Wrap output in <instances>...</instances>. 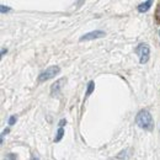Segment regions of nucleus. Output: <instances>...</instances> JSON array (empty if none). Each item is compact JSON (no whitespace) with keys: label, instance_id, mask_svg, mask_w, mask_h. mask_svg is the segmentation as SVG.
Wrapping results in <instances>:
<instances>
[{"label":"nucleus","instance_id":"nucleus-2","mask_svg":"<svg viewBox=\"0 0 160 160\" xmlns=\"http://www.w3.org/2000/svg\"><path fill=\"white\" fill-rule=\"evenodd\" d=\"M59 72H60V68L58 65H51V67H48L44 72L41 73L40 77H38V81H40V82H43V81H47V80L52 79V78H54Z\"/></svg>","mask_w":160,"mask_h":160},{"label":"nucleus","instance_id":"nucleus-9","mask_svg":"<svg viewBox=\"0 0 160 160\" xmlns=\"http://www.w3.org/2000/svg\"><path fill=\"white\" fill-rule=\"evenodd\" d=\"M8 11H10V8H6L5 5H1V14H5Z\"/></svg>","mask_w":160,"mask_h":160},{"label":"nucleus","instance_id":"nucleus-14","mask_svg":"<svg viewBox=\"0 0 160 160\" xmlns=\"http://www.w3.org/2000/svg\"><path fill=\"white\" fill-rule=\"evenodd\" d=\"M159 36H160V30H159Z\"/></svg>","mask_w":160,"mask_h":160},{"label":"nucleus","instance_id":"nucleus-10","mask_svg":"<svg viewBox=\"0 0 160 160\" xmlns=\"http://www.w3.org/2000/svg\"><path fill=\"white\" fill-rule=\"evenodd\" d=\"M15 122H16V117H15V116H11V117L9 118V124H10V126H12Z\"/></svg>","mask_w":160,"mask_h":160},{"label":"nucleus","instance_id":"nucleus-7","mask_svg":"<svg viewBox=\"0 0 160 160\" xmlns=\"http://www.w3.org/2000/svg\"><path fill=\"white\" fill-rule=\"evenodd\" d=\"M94 89H95V84H94V81H90V82L88 84V89H86V92H85V98H89V96L91 95V92L94 91Z\"/></svg>","mask_w":160,"mask_h":160},{"label":"nucleus","instance_id":"nucleus-5","mask_svg":"<svg viewBox=\"0 0 160 160\" xmlns=\"http://www.w3.org/2000/svg\"><path fill=\"white\" fill-rule=\"evenodd\" d=\"M64 80L65 79H59L58 81H56L53 85H52V88H51V94H52V96H56V95H58L59 94V89H60V84L62 82H64Z\"/></svg>","mask_w":160,"mask_h":160},{"label":"nucleus","instance_id":"nucleus-8","mask_svg":"<svg viewBox=\"0 0 160 160\" xmlns=\"http://www.w3.org/2000/svg\"><path fill=\"white\" fill-rule=\"evenodd\" d=\"M63 136H64V129L59 127V129H58V132H57V137L54 138V142H59L62 138H63Z\"/></svg>","mask_w":160,"mask_h":160},{"label":"nucleus","instance_id":"nucleus-3","mask_svg":"<svg viewBox=\"0 0 160 160\" xmlns=\"http://www.w3.org/2000/svg\"><path fill=\"white\" fill-rule=\"evenodd\" d=\"M136 53L139 56V62L142 64L147 63L149 59V54H150V49H149V46L145 44V43H140L139 46L136 48Z\"/></svg>","mask_w":160,"mask_h":160},{"label":"nucleus","instance_id":"nucleus-4","mask_svg":"<svg viewBox=\"0 0 160 160\" xmlns=\"http://www.w3.org/2000/svg\"><path fill=\"white\" fill-rule=\"evenodd\" d=\"M102 37H105V32H103V31H100V30H98V31H91V32H89V33H85L82 37H80V41L82 42V41H90V40H96V38H102Z\"/></svg>","mask_w":160,"mask_h":160},{"label":"nucleus","instance_id":"nucleus-13","mask_svg":"<svg viewBox=\"0 0 160 160\" xmlns=\"http://www.w3.org/2000/svg\"><path fill=\"white\" fill-rule=\"evenodd\" d=\"M8 158H10V159H14V158H16V155H12V154H10Z\"/></svg>","mask_w":160,"mask_h":160},{"label":"nucleus","instance_id":"nucleus-6","mask_svg":"<svg viewBox=\"0 0 160 160\" xmlns=\"http://www.w3.org/2000/svg\"><path fill=\"white\" fill-rule=\"evenodd\" d=\"M152 4H153V0H147V1L142 2L139 6H138V11H139V12H147V11L150 9Z\"/></svg>","mask_w":160,"mask_h":160},{"label":"nucleus","instance_id":"nucleus-1","mask_svg":"<svg viewBox=\"0 0 160 160\" xmlns=\"http://www.w3.org/2000/svg\"><path fill=\"white\" fill-rule=\"evenodd\" d=\"M136 123L138 124V127L143 128V129H148V131H150L154 126L153 117L147 110H142L138 112V115L136 117Z\"/></svg>","mask_w":160,"mask_h":160},{"label":"nucleus","instance_id":"nucleus-11","mask_svg":"<svg viewBox=\"0 0 160 160\" xmlns=\"http://www.w3.org/2000/svg\"><path fill=\"white\" fill-rule=\"evenodd\" d=\"M157 19H158V21H160V4H159V6H158V9H157Z\"/></svg>","mask_w":160,"mask_h":160},{"label":"nucleus","instance_id":"nucleus-12","mask_svg":"<svg viewBox=\"0 0 160 160\" xmlns=\"http://www.w3.org/2000/svg\"><path fill=\"white\" fill-rule=\"evenodd\" d=\"M64 123H67V121L65 120H62L59 122V127H63V126H64Z\"/></svg>","mask_w":160,"mask_h":160}]
</instances>
